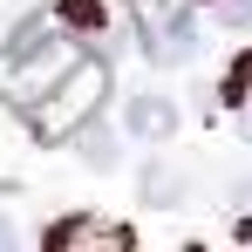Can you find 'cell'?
<instances>
[{"instance_id":"obj_1","label":"cell","mask_w":252,"mask_h":252,"mask_svg":"<svg viewBox=\"0 0 252 252\" xmlns=\"http://www.w3.org/2000/svg\"><path fill=\"white\" fill-rule=\"evenodd\" d=\"M75 62H82V55H75V41L62 34V21H55V28H28L21 41L7 48V62H0V89H7V102L34 109Z\"/></svg>"},{"instance_id":"obj_4","label":"cell","mask_w":252,"mask_h":252,"mask_svg":"<svg viewBox=\"0 0 252 252\" xmlns=\"http://www.w3.org/2000/svg\"><path fill=\"white\" fill-rule=\"evenodd\" d=\"M191 0H164V14L150 21V41H143V55L157 62V68H177V62H191L198 55V28H191V14H184Z\"/></svg>"},{"instance_id":"obj_10","label":"cell","mask_w":252,"mask_h":252,"mask_svg":"<svg viewBox=\"0 0 252 252\" xmlns=\"http://www.w3.org/2000/svg\"><path fill=\"white\" fill-rule=\"evenodd\" d=\"M0 252H21V239H14V218L0 211Z\"/></svg>"},{"instance_id":"obj_6","label":"cell","mask_w":252,"mask_h":252,"mask_svg":"<svg viewBox=\"0 0 252 252\" xmlns=\"http://www.w3.org/2000/svg\"><path fill=\"white\" fill-rule=\"evenodd\" d=\"M75 143H82V164H89V170H116V136H109L102 123H82Z\"/></svg>"},{"instance_id":"obj_3","label":"cell","mask_w":252,"mask_h":252,"mask_svg":"<svg viewBox=\"0 0 252 252\" xmlns=\"http://www.w3.org/2000/svg\"><path fill=\"white\" fill-rule=\"evenodd\" d=\"M129 246H136V239H129V225L75 211V218H62V225L48 232V246H41V252H129Z\"/></svg>"},{"instance_id":"obj_2","label":"cell","mask_w":252,"mask_h":252,"mask_svg":"<svg viewBox=\"0 0 252 252\" xmlns=\"http://www.w3.org/2000/svg\"><path fill=\"white\" fill-rule=\"evenodd\" d=\"M102 95H109V68H102V62H75V68L28 109V123H34V136L62 143V136H75L82 123L102 116Z\"/></svg>"},{"instance_id":"obj_11","label":"cell","mask_w":252,"mask_h":252,"mask_svg":"<svg viewBox=\"0 0 252 252\" xmlns=\"http://www.w3.org/2000/svg\"><path fill=\"white\" fill-rule=\"evenodd\" d=\"M246 136H252V95H246Z\"/></svg>"},{"instance_id":"obj_9","label":"cell","mask_w":252,"mask_h":252,"mask_svg":"<svg viewBox=\"0 0 252 252\" xmlns=\"http://www.w3.org/2000/svg\"><path fill=\"white\" fill-rule=\"evenodd\" d=\"M143 191H150V198H177V170H150V177H143Z\"/></svg>"},{"instance_id":"obj_8","label":"cell","mask_w":252,"mask_h":252,"mask_svg":"<svg viewBox=\"0 0 252 252\" xmlns=\"http://www.w3.org/2000/svg\"><path fill=\"white\" fill-rule=\"evenodd\" d=\"M218 28H252V0H211Z\"/></svg>"},{"instance_id":"obj_7","label":"cell","mask_w":252,"mask_h":252,"mask_svg":"<svg viewBox=\"0 0 252 252\" xmlns=\"http://www.w3.org/2000/svg\"><path fill=\"white\" fill-rule=\"evenodd\" d=\"M55 21H62V28H102V7H95V0H62Z\"/></svg>"},{"instance_id":"obj_5","label":"cell","mask_w":252,"mask_h":252,"mask_svg":"<svg viewBox=\"0 0 252 252\" xmlns=\"http://www.w3.org/2000/svg\"><path fill=\"white\" fill-rule=\"evenodd\" d=\"M123 123H129V136H143V143H164L170 129H177V109H170V95H157V89H143V95H129Z\"/></svg>"}]
</instances>
